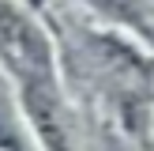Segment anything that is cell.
I'll use <instances>...</instances> for the list:
<instances>
[{"mask_svg":"<svg viewBox=\"0 0 154 151\" xmlns=\"http://www.w3.org/2000/svg\"><path fill=\"white\" fill-rule=\"evenodd\" d=\"M87 4L109 23H120L139 38L154 42V0H87Z\"/></svg>","mask_w":154,"mask_h":151,"instance_id":"3957f363","label":"cell"},{"mask_svg":"<svg viewBox=\"0 0 154 151\" xmlns=\"http://www.w3.org/2000/svg\"><path fill=\"white\" fill-rule=\"evenodd\" d=\"M109 151H120V147H109Z\"/></svg>","mask_w":154,"mask_h":151,"instance_id":"5b68a950","label":"cell"},{"mask_svg":"<svg viewBox=\"0 0 154 151\" xmlns=\"http://www.w3.org/2000/svg\"><path fill=\"white\" fill-rule=\"evenodd\" d=\"M19 102H23V113H26V121H30V132H34L38 147L42 151H72L68 113H64V102H60V87L57 83L19 91Z\"/></svg>","mask_w":154,"mask_h":151,"instance_id":"7a4b0ae2","label":"cell"},{"mask_svg":"<svg viewBox=\"0 0 154 151\" xmlns=\"http://www.w3.org/2000/svg\"><path fill=\"white\" fill-rule=\"evenodd\" d=\"M0 64L19 91L57 83V57L49 34L15 0H0Z\"/></svg>","mask_w":154,"mask_h":151,"instance_id":"6da1fadb","label":"cell"},{"mask_svg":"<svg viewBox=\"0 0 154 151\" xmlns=\"http://www.w3.org/2000/svg\"><path fill=\"white\" fill-rule=\"evenodd\" d=\"M0 151H26V140H23V125L11 113L8 98L0 95Z\"/></svg>","mask_w":154,"mask_h":151,"instance_id":"277c9868","label":"cell"}]
</instances>
